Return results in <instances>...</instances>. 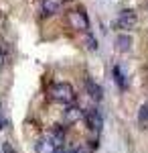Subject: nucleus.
<instances>
[{"label": "nucleus", "instance_id": "nucleus-1", "mask_svg": "<svg viewBox=\"0 0 148 153\" xmlns=\"http://www.w3.org/2000/svg\"><path fill=\"white\" fill-rule=\"evenodd\" d=\"M63 143H65L63 127H53L37 141V153H59Z\"/></svg>", "mask_w": 148, "mask_h": 153}, {"label": "nucleus", "instance_id": "nucleus-2", "mask_svg": "<svg viewBox=\"0 0 148 153\" xmlns=\"http://www.w3.org/2000/svg\"><path fill=\"white\" fill-rule=\"evenodd\" d=\"M49 96H51V100H55L59 104H73L75 90L69 82H55L49 88Z\"/></svg>", "mask_w": 148, "mask_h": 153}, {"label": "nucleus", "instance_id": "nucleus-3", "mask_svg": "<svg viewBox=\"0 0 148 153\" xmlns=\"http://www.w3.org/2000/svg\"><path fill=\"white\" fill-rule=\"evenodd\" d=\"M67 23L73 31H81V33L89 31V19H87L85 10H81V8H75V10L67 12Z\"/></svg>", "mask_w": 148, "mask_h": 153}, {"label": "nucleus", "instance_id": "nucleus-4", "mask_svg": "<svg viewBox=\"0 0 148 153\" xmlns=\"http://www.w3.org/2000/svg\"><path fill=\"white\" fill-rule=\"evenodd\" d=\"M138 23V16L134 10H122L118 14V19H116L114 27L116 29H120V31H130V29H134Z\"/></svg>", "mask_w": 148, "mask_h": 153}, {"label": "nucleus", "instance_id": "nucleus-5", "mask_svg": "<svg viewBox=\"0 0 148 153\" xmlns=\"http://www.w3.org/2000/svg\"><path fill=\"white\" fill-rule=\"evenodd\" d=\"M85 120H87V127L91 131H102V125H103V118L100 114V110L97 108H89V110H85Z\"/></svg>", "mask_w": 148, "mask_h": 153}, {"label": "nucleus", "instance_id": "nucleus-6", "mask_svg": "<svg viewBox=\"0 0 148 153\" xmlns=\"http://www.w3.org/2000/svg\"><path fill=\"white\" fill-rule=\"evenodd\" d=\"M81 117H85V112L81 110L79 106H69L67 110H65V114H63V123L65 125H71V123L79 120Z\"/></svg>", "mask_w": 148, "mask_h": 153}, {"label": "nucleus", "instance_id": "nucleus-7", "mask_svg": "<svg viewBox=\"0 0 148 153\" xmlns=\"http://www.w3.org/2000/svg\"><path fill=\"white\" fill-rule=\"evenodd\" d=\"M59 10V0H43L41 4V14L43 16H51Z\"/></svg>", "mask_w": 148, "mask_h": 153}, {"label": "nucleus", "instance_id": "nucleus-8", "mask_svg": "<svg viewBox=\"0 0 148 153\" xmlns=\"http://www.w3.org/2000/svg\"><path fill=\"white\" fill-rule=\"evenodd\" d=\"M85 86H87V92H89V96L93 100H102L103 92H102V86H100V84H95L91 78H87V80H85Z\"/></svg>", "mask_w": 148, "mask_h": 153}, {"label": "nucleus", "instance_id": "nucleus-9", "mask_svg": "<svg viewBox=\"0 0 148 153\" xmlns=\"http://www.w3.org/2000/svg\"><path fill=\"white\" fill-rule=\"evenodd\" d=\"M116 47H118V51H122V53L130 51L132 49V37L130 35H118L116 37Z\"/></svg>", "mask_w": 148, "mask_h": 153}, {"label": "nucleus", "instance_id": "nucleus-10", "mask_svg": "<svg viewBox=\"0 0 148 153\" xmlns=\"http://www.w3.org/2000/svg\"><path fill=\"white\" fill-rule=\"evenodd\" d=\"M112 74H114V80H116V84L120 86V90H126V88H128V80H126L124 71L120 70V65H114Z\"/></svg>", "mask_w": 148, "mask_h": 153}, {"label": "nucleus", "instance_id": "nucleus-11", "mask_svg": "<svg viewBox=\"0 0 148 153\" xmlns=\"http://www.w3.org/2000/svg\"><path fill=\"white\" fill-rule=\"evenodd\" d=\"M138 125L142 129H148V104H142L138 110Z\"/></svg>", "mask_w": 148, "mask_h": 153}, {"label": "nucleus", "instance_id": "nucleus-12", "mask_svg": "<svg viewBox=\"0 0 148 153\" xmlns=\"http://www.w3.org/2000/svg\"><path fill=\"white\" fill-rule=\"evenodd\" d=\"M85 41H87V47H89L91 51H95V49H97V41H95L89 33H87V37H85Z\"/></svg>", "mask_w": 148, "mask_h": 153}, {"label": "nucleus", "instance_id": "nucleus-13", "mask_svg": "<svg viewBox=\"0 0 148 153\" xmlns=\"http://www.w3.org/2000/svg\"><path fill=\"white\" fill-rule=\"evenodd\" d=\"M2 151H4V153H16V151H14V149L10 147V145H8V143H4V147H2Z\"/></svg>", "mask_w": 148, "mask_h": 153}, {"label": "nucleus", "instance_id": "nucleus-14", "mask_svg": "<svg viewBox=\"0 0 148 153\" xmlns=\"http://www.w3.org/2000/svg\"><path fill=\"white\" fill-rule=\"evenodd\" d=\"M4 125H6V120H4V117H2V112H0V131L4 129Z\"/></svg>", "mask_w": 148, "mask_h": 153}, {"label": "nucleus", "instance_id": "nucleus-15", "mask_svg": "<svg viewBox=\"0 0 148 153\" xmlns=\"http://www.w3.org/2000/svg\"><path fill=\"white\" fill-rule=\"evenodd\" d=\"M2 65H4V51L0 49V68H2Z\"/></svg>", "mask_w": 148, "mask_h": 153}]
</instances>
